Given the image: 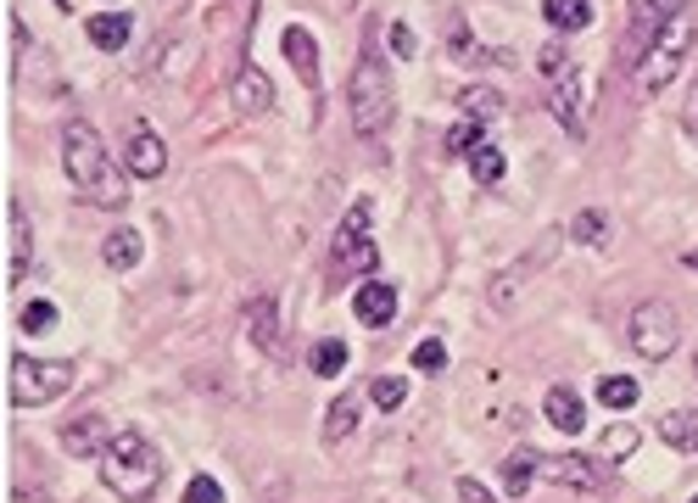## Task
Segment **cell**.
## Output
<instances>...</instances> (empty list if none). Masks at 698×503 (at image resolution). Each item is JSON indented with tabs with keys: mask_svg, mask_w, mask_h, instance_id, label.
Returning a JSON list of instances; mask_svg holds the SVG:
<instances>
[{
	"mask_svg": "<svg viewBox=\"0 0 698 503\" xmlns=\"http://www.w3.org/2000/svg\"><path fill=\"white\" fill-rule=\"evenodd\" d=\"M62 168H67V185L84 196V202H96V207H124V180H118V168L101 146V135L90 124H67L62 129Z\"/></svg>",
	"mask_w": 698,
	"mask_h": 503,
	"instance_id": "cell-1",
	"label": "cell"
},
{
	"mask_svg": "<svg viewBox=\"0 0 698 503\" xmlns=\"http://www.w3.org/2000/svg\"><path fill=\"white\" fill-rule=\"evenodd\" d=\"M346 113H353L358 140H386V129L397 118V96H391V73L375 51H364L353 78H346Z\"/></svg>",
	"mask_w": 698,
	"mask_h": 503,
	"instance_id": "cell-2",
	"label": "cell"
},
{
	"mask_svg": "<svg viewBox=\"0 0 698 503\" xmlns=\"http://www.w3.org/2000/svg\"><path fill=\"white\" fill-rule=\"evenodd\" d=\"M101 481L124 497V503H146L157 486H162V459L151 448V437L140 431H118L107 459H101Z\"/></svg>",
	"mask_w": 698,
	"mask_h": 503,
	"instance_id": "cell-3",
	"label": "cell"
},
{
	"mask_svg": "<svg viewBox=\"0 0 698 503\" xmlns=\"http://www.w3.org/2000/svg\"><path fill=\"white\" fill-rule=\"evenodd\" d=\"M543 90H548V107L554 118L565 124V135H587V118H592V101H587V73L576 56H565L559 45H543Z\"/></svg>",
	"mask_w": 698,
	"mask_h": 503,
	"instance_id": "cell-4",
	"label": "cell"
},
{
	"mask_svg": "<svg viewBox=\"0 0 698 503\" xmlns=\"http://www.w3.org/2000/svg\"><path fill=\"white\" fill-rule=\"evenodd\" d=\"M369 218H375V202L358 196L346 207V218L335 224V246H330V275L335 280H364L380 269V246L369 240Z\"/></svg>",
	"mask_w": 698,
	"mask_h": 503,
	"instance_id": "cell-5",
	"label": "cell"
},
{
	"mask_svg": "<svg viewBox=\"0 0 698 503\" xmlns=\"http://www.w3.org/2000/svg\"><path fill=\"white\" fill-rule=\"evenodd\" d=\"M692 45H698V12H692V7H681V12L659 29V40L648 45V56L637 62V84H643L648 96H659L665 84L681 73V62L692 56Z\"/></svg>",
	"mask_w": 698,
	"mask_h": 503,
	"instance_id": "cell-6",
	"label": "cell"
},
{
	"mask_svg": "<svg viewBox=\"0 0 698 503\" xmlns=\"http://www.w3.org/2000/svg\"><path fill=\"white\" fill-rule=\"evenodd\" d=\"M626 342H632V353L648 358V364L670 358L676 342H681V319H676V308H670L665 297L637 302V308H632V324H626Z\"/></svg>",
	"mask_w": 698,
	"mask_h": 503,
	"instance_id": "cell-7",
	"label": "cell"
},
{
	"mask_svg": "<svg viewBox=\"0 0 698 503\" xmlns=\"http://www.w3.org/2000/svg\"><path fill=\"white\" fill-rule=\"evenodd\" d=\"M67 386H73V364H62V358H29V353L12 358V403L18 408H45Z\"/></svg>",
	"mask_w": 698,
	"mask_h": 503,
	"instance_id": "cell-8",
	"label": "cell"
},
{
	"mask_svg": "<svg viewBox=\"0 0 698 503\" xmlns=\"http://www.w3.org/2000/svg\"><path fill=\"white\" fill-rule=\"evenodd\" d=\"M229 101H235L240 118H264V113L275 107V84H269V73L257 67V62H240L235 78H229Z\"/></svg>",
	"mask_w": 698,
	"mask_h": 503,
	"instance_id": "cell-9",
	"label": "cell"
},
{
	"mask_svg": "<svg viewBox=\"0 0 698 503\" xmlns=\"http://www.w3.org/2000/svg\"><path fill=\"white\" fill-rule=\"evenodd\" d=\"M29 264H34V235H29V213H23V202H18V196H7V286H12V291L23 286Z\"/></svg>",
	"mask_w": 698,
	"mask_h": 503,
	"instance_id": "cell-10",
	"label": "cell"
},
{
	"mask_svg": "<svg viewBox=\"0 0 698 503\" xmlns=\"http://www.w3.org/2000/svg\"><path fill=\"white\" fill-rule=\"evenodd\" d=\"M548 475L570 492H603L609 486V459H587V453H559L548 464Z\"/></svg>",
	"mask_w": 698,
	"mask_h": 503,
	"instance_id": "cell-11",
	"label": "cell"
},
{
	"mask_svg": "<svg viewBox=\"0 0 698 503\" xmlns=\"http://www.w3.org/2000/svg\"><path fill=\"white\" fill-rule=\"evenodd\" d=\"M62 448H67V459H107L112 426L101 414H84V419H73V426H62Z\"/></svg>",
	"mask_w": 698,
	"mask_h": 503,
	"instance_id": "cell-12",
	"label": "cell"
},
{
	"mask_svg": "<svg viewBox=\"0 0 698 503\" xmlns=\"http://www.w3.org/2000/svg\"><path fill=\"white\" fill-rule=\"evenodd\" d=\"M124 162H129V174H135V180H162V174H168V146H162V135L140 124V129L129 135Z\"/></svg>",
	"mask_w": 698,
	"mask_h": 503,
	"instance_id": "cell-13",
	"label": "cell"
},
{
	"mask_svg": "<svg viewBox=\"0 0 698 503\" xmlns=\"http://www.w3.org/2000/svg\"><path fill=\"white\" fill-rule=\"evenodd\" d=\"M676 12H681V0H632V7H626V18H632V51L643 45V56H648V45L659 40V29Z\"/></svg>",
	"mask_w": 698,
	"mask_h": 503,
	"instance_id": "cell-14",
	"label": "cell"
},
{
	"mask_svg": "<svg viewBox=\"0 0 698 503\" xmlns=\"http://www.w3.org/2000/svg\"><path fill=\"white\" fill-rule=\"evenodd\" d=\"M353 313H358V324L386 330V324L397 319V286H386V280H364L358 297H353Z\"/></svg>",
	"mask_w": 698,
	"mask_h": 503,
	"instance_id": "cell-15",
	"label": "cell"
},
{
	"mask_svg": "<svg viewBox=\"0 0 698 503\" xmlns=\"http://www.w3.org/2000/svg\"><path fill=\"white\" fill-rule=\"evenodd\" d=\"M246 335L257 342V353L280 358V297H257L246 308Z\"/></svg>",
	"mask_w": 698,
	"mask_h": 503,
	"instance_id": "cell-16",
	"label": "cell"
},
{
	"mask_svg": "<svg viewBox=\"0 0 698 503\" xmlns=\"http://www.w3.org/2000/svg\"><path fill=\"white\" fill-rule=\"evenodd\" d=\"M280 51H286L291 73L308 84V90H319V40H313L302 23H291V29H286V40H280Z\"/></svg>",
	"mask_w": 698,
	"mask_h": 503,
	"instance_id": "cell-17",
	"label": "cell"
},
{
	"mask_svg": "<svg viewBox=\"0 0 698 503\" xmlns=\"http://www.w3.org/2000/svg\"><path fill=\"white\" fill-rule=\"evenodd\" d=\"M543 414H548V426L565 431V437H576V431L587 426V408H581V397H576L570 386H554V392L543 397Z\"/></svg>",
	"mask_w": 698,
	"mask_h": 503,
	"instance_id": "cell-18",
	"label": "cell"
},
{
	"mask_svg": "<svg viewBox=\"0 0 698 503\" xmlns=\"http://www.w3.org/2000/svg\"><path fill=\"white\" fill-rule=\"evenodd\" d=\"M659 442L665 448H676V453H698V414L692 408H670V414H659Z\"/></svg>",
	"mask_w": 698,
	"mask_h": 503,
	"instance_id": "cell-19",
	"label": "cell"
},
{
	"mask_svg": "<svg viewBox=\"0 0 698 503\" xmlns=\"http://www.w3.org/2000/svg\"><path fill=\"white\" fill-rule=\"evenodd\" d=\"M129 34H135V18L129 12H96L90 18V45L96 51H124Z\"/></svg>",
	"mask_w": 698,
	"mask_h": 503,
	"instance_id": "cell-20",
	"label": "cell"
},
{
	"mask_svg": "<svg viewBox=\"0 0 698 503\" xmlns=\"http://www.w3.org/2000/svg\"><path fill=\"white\" fill-rule=\"evenodd\" d=\"M554 246H559V235H543V246L531 252V258H526V264H519V269H508L503 280H492V308H497V313L508 308V291H514L519 280H526L531 269H543V264H548V252H554Z\"/></svg>",
	"mask_w": 698,
	"mask_h": 503,
	"instance_id": "cell-21",
	"label": "cell"
},
{
	"mask_svg": "<svg viewBox=\"0 0 698 503\" xmlns=\"http://www.w3.org/2000/svg\"><path fill=\"white\" fill-rule=\"evenodd\" d=\"M531 470H537V453H531V448H514V453L503 459V470H497V475H503V492H508V497H526V492H531Z\"/></svg>",
	"mask_w": 698,
	"mask_h": 503,
	"instance_id": "cell-22",
	"label": "cell"
},
{
	"mask_svg": "<svg viewBox=\"0 0 698 503\" xmlns=\"http://www.w3.org/2000/svg\"><path fill=\"white\" fill-rule=\"evenodd\" d=\"M459 107H464V118H475V124H497V118H503V96L492 90V84H470V90H459Z\"/></svg>",
	"mask_w": 698,
	"mask_h": 503,
	"instance_id": "cell-23",
	"label": "cell"
},
{
	"mask_svg": "<svg viewBox=\"0 0 698 503\" xmlns=\"http://www.w3.org/2000/svg\"><path fill=\"white\" fill-rule=\"evenodd\" d=\"M101 258H107L112 269H135V264L146 258L140 229H112V235H107V246H101Z\"/></svg>",
	"mask_w": 698,
	"mask_h": 503,
	"instance_id": "cell-24",
	"label": "cell"
},
{
	"mask_svg": "<svg viewBox=\"0 0 698 503\" xmlns=\"http://www.w3.org/2000/svg\"><path fill=\"white\" fill-rule=\"evenodd\" d=\"M543 18H548L559 34H576V29L592 23V7H587V0H543Z\"/></svg>",
	"mask_w": 698,
	"mask_h": 503,
	"instance_id": "cell-25",
	"label": "cell"
},
{
	"mask_svg": "<svg viewBox=\"0 0 698 503\" xmlns=\"http://www.w3.org/2000/svg\"><path fill=\"white\" fill-rule=\"evenodd\" d=\"M570 240H581V246L603 252V246H609V218H603L598 207H581V213L570 218Z\"/></svg>",
	"mask_w": 698,
	"mask_h": 503,
	"instance_id": "cell-26",
	"label": "cell"
},
{
	"mask_svg": "<svg viewBox=\"0 0 698 503\" xmlns=\"http://www.w3.org/2000/svg\"><path fill=\"white\" fill-rule=\"evenodd\" d=\"M353 426H358V403L353 397H335L330 414H324V442H346V437H353Z\"/></svg>",
	"mask_w": 698,
	"mask_h": 503,
	"instance_id": "cell-27",
	"label": "cell"
},
{
	"mask_svg": "<svg viewBox=\"0 0 698 503\" xmlns=\"http://www.w3.org/2000/svg\"><path fill=\"white\" fill-rule=\"evenodd\" d=\"M637 397H643V392H637L632 375H603V381H598V403H603V408H632Z\"/></svg>",
	"mask_w": 698,
	"mask_h": 503,
	"instance_id": "cell-28",
	"label": "cell"
},
{
	"mask_svg": "<svg viewBox=\"0 0 698 503\" xmlns=\"http://www.w3.org/2000/svg\"><path fill=\"white\" fill-rule=\"evenodd\" d=\"M637 442H643V431H637V426H626V419L603 426V459H626V453H637Z\"/></svg>",
	"mask_w": 698,
	"mask_h": 503,
	"instance_id": "cell-29",
	"label": "cell"
},
{
	"mask_svg": "<svg viewBox=\"0 0 698 503\" xmlns=\"http://www.w3.org/2000/svg\"><path fill=\"white\" fill-rule=\"evenodd\" d=\"M402 397H408V381H402V375H375V381H369V403H375L380 414L402 408Z\"/></svg>",
	"mask_w": 698,
	"mask_h": 503,
	"instance_id": "cell-30",
	"label": "cell"
},
{
	"mask_svg": "<svg viewBox=\"0 0 698 503\" xmlns=\"http://www.w3.org/2000/svg\"><path fill=\"white\" fill-rule=\"evenodd\" d=\"M503 151L497 146H481V151H470V180H481V185H497L503 180Z\"/></svg>",
	"mask_w": 698,
	"mask_h": 503,
	"instance_id": "cell-31",
	"label": "cell"
},
{
	"mask_svg": "<svg viewBox=\"0 0 698 503\" xmlns=\"http://www.w3.org/2000/svg\"><path fill=\"white\" fill-rule=\"evenodd\" d=\"M346 358H353V353H346V342H319L308 364H313V375H324V381H335V375L346 370Z\"/></svg>",
	"mask_w": 698,
	"mask_h": 503,
	"instance_id": "cell-32",
	"label": "cell"
},
{
	"mask_svg": "<svg viewBox=\"0 0 698 503\" xmlns=\"http://www.w3.org/2000/svg\"><path fill=\"white\" fill-rule=\"evenodd\" d=\"M481 146H486V124L464 118V124L448 129V151H453V157H470V151H481Z\"/></svg>",
	"mask_w": 698,
	"mask_h": 503,
	"instance_id": "cell-33",
	"label": "cell"
},
{
	"mask_svg": "<svg viewBox=\"0 0 698 503\" xmlns=\"http://www.w3.org/2000/svg\"><path fill=\"white\" fill-rule=\"evenodd\" d=\"M414 370H425V375H442V370H448V347L436 342V335H425V342L414 347Z\"/></svg>",
	"mask_w": 698,
	"mask_h": 503,
	"instance_id": "cell-34",
	"label": "cell"
},
{
	"mask_svg": "<svg viewBox=\"0 0 698 503\" xmlns=\"http://www.w3.org/2000/svg\"><path fill=\"white\" fill-rule=\"evenodd\" d=\"M51 324H56V308H51V302H29V308H23V330H29V335H45Z\"/></svg>",
	"mask_w": 698,
	"mask_h": 503,
	"instance_id": "cell-35",
	"label": "cell"
},
{
	"mask_svg": "<svg viewBox=\"0 0 698 503\" xmlns=\"http://www.w3.org/2000/svg\"><path fill=\"white\" fill-rule=\"evenodd\" d=\"M185 503H224V486H218L213 475H196V481L185 486Z\"/></svg>",
	"mask_w": 698,
	"mask_h": 503,
	"instance_id": "cell-36",
	"label": "cell"
},
{
	"mask_svg": "<svg viewBox=\"0 0 698 503\" xmlns=\"http://www.w3.org/2000/svg\"><path fill=\"white\" fill-rule=\"evenodd\" d=\"M391 51H397V56H414V51H419V40H414L408 23H391Z\"/></svg>",
	"mask_w": 698,
	"mask_h": 503,
	"instance_id": "cell-37",
	"label": "cell"
},
{
	"mask_svg": "<svg viewBox=\"0 0 698 503\" xmlns=\"http://www.w3.org/2000/svg\"><path fill=\"white\" fill-rule=\"evenodd\" d=\"M459 503H492V492L475 475H459Z\"/></svg>",
	"mask_w": 698,
	"mask_h": 503,
	"instance_id": "cell-38",
	"label": "cell"
},
{
	"mask_svg": "<svg viewBox=\"0 0 698 503\" xmlns=\"http://www.w3.org/2000/svg\"><path fill=\"white\" fill-rule=\"evenodd\" d=\"M687 135L698 140V78H692V96H687Z\"/></svg>",
	"mask_w": 698,
	"mask_h": 503,
	"instance_id": "cell-39",
	"label": "cell"
},
{
	"mask_svg": "<svg viewBox=\"0 0 698 503\" xmlns=\"http://www.w3.org/2000/svg\"><path fill=\"white\" fill-rule=\"evenodd\" d=\"M681 269H698V252H681Z\"/></svg>",
	"mask_w": 698,
	"mask_h": 503,
	"instance_id": "cell-40",
	"label": "cell"
},
{
	"mask_svg": "<svg viewBox=\"0 0 698 503\" xmlns=\"http://www.w3.org/2000/svg\"><path fill=\"white\" fill-rule=\"evenodd\" d=\"M692 375H698V358H692Z\"/></svg>",
	"mask_w": 698,
	"mask_h": 503,
	"instance_id": "cell-41",
	"label": "cell"
},
{
	"mask_svg": "<svg viewBox=\"0 0 698 503\" xmlns=\"http://www.w3.org/2000/svg\"><path fill=\"white\" fill-rule=\"evenodd\" d=\"M692 503H698V497H692Z\"/></svg>",
	"mask_w": 698,
	"mask_h": 503,
	"instance_id": "cell-42",
	"label": "cell"
}]
</instances>
